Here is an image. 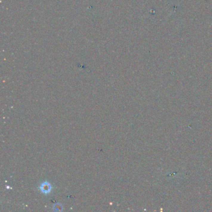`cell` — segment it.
<instances>
[{
	"instance_id": "cell-2",
	"label": "cell",
	"mask_w": 212,
	"mask_h": 212,
	"mask_svg": "<svg viewBox=\"0 0 212 212\" xmlns=\"http://www.w3.org/2000/svg\"><path fill=\"white\" fill-rule=\"evenodd\" d=\"M54 210L55 211H61L62 210V206L61 203H56L54 206Z\"/></svg>"
},
{
	"instance_id": "cell-1",
	"label": "cell",
	"mask_w": 212,
	"mask_h": 212,
	"mask_svg": "<svg viewBox=\"0 0 212 212\" xmlns=\"http://www.w3.org/2000/svg\"><path fill=\"white\" fill-rule=\"evenodd\" d=\"M40 190L43 194H48L50 193L51 190H52V187H51V185L49 183H48V182H43V183L41 185Z\"/></svg>"
}]
</instances>
